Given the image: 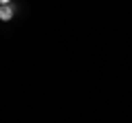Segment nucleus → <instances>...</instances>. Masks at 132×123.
<instances>
[{
    "mask_svg": "<svg viewBox=\"0 0 132 123\" xmlns=\"http://www.w3.org/2000/svg\"><path fill=\"white\" fill-rule=\"evenodd\" d=\"M13 13H15V9H13V5H0V20L2 22H9L11 18H13Z\"/></svg>",
    "mask_w": 132,
    "mask_h": 123,
    "instance_id": "1",
    "label": "nucleus"
},
{
    "mask_svg": "<svg viewBox=\"0 0 132 123\" xmlns=\"http://www.w3.org/2000/svg\"><path fill=\"white\" fill-rule=\"evenodd\" d=\"M7 2H11V0H0V5H7Z\"/></svg>",
    "mask_w": 132,
    "mask_h": 123,
    "instance_id": "2",
    "label": "nucleus"
}]
</instances>
